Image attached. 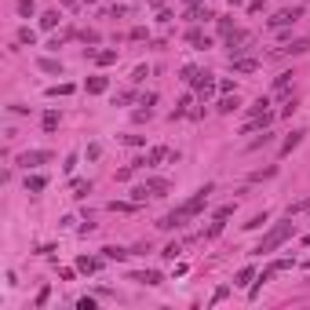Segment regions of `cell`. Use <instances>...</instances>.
Returning <instances> with one entry per match:
<instances>
[{
	"mask_svg": "<svg viewBox=\"0 0 310 310\" xmlns=\"http://www.w3.org/2000/svg\"><path fill=\"white\" fill-rule=\"evenodd\" d=\"M208 194H212V183H204L201 190H197V194L190 197V201H183L175 212H168L164 219L157 223V227H161V230H179V227H186V223H190L194 215H201V212H204V204H208Z\"/></svg>",
	"mask_w": 310,
	"mask_h": 310,
	"instance_id": "obj_1",
	"label": "cell"
},
{
	"mask_svg": "<svg viewBox=\"0 0 310 310\" xmlns=\"http://www.w3.org/2000/svg\"><path fill=\"white\" fill-rule=\"evenodd\" d=\"M288 237H292V223H277V227H270V233L259 241V248H256V252H274V248L285 245Z\"/></svg>",
	"mask_w": 310,
	"mask_h": 310,
	"instance_id": "obj_2",
	"label": "cell"
},
{
	"mask_svg": "<svg viewBox=\"0 0 310 310\" xmlns=\"http://www.w3.org/2000/svg\"><path fill=\"white\" fill-rule=\"evenodd\" d=\"M299 15H303V7H281V11L270 18V30H285V26L299 22Z\"/></svg>",
	"mask_w": 310,
	"mask_h": 310,
	"instance_id": "obj_3",
	"label": "cell"
},
{
	"mask_svg": "<svg viewBox=\"0 0 310 310\" xmlns=\"http://www.w3.org/2000/svg\"><path fill=\"white\" fill-rule=\"evenodd\" d=\"M44 161H51V150H26V154L18 157V164H22V168H37V164H44Z\"/></svg>",
	"mask_w": 310,
	"mask_h": 310,
	"instance_id": "obj_4",
	"label": "cell"
},
{
	"mask_svg": "<svg viewBox=\"0 0 310 310\" xmlns=\"http://www.w3.org/2000/svg\"><path fill=\"white\" fill-rule=\"evenodd\" d=\"M128 281H135V285H161V274L157 270H135Z\"/></svg>",
	"mask_w": 310,
	"mask_h": 310,
	"instance_id": "obj_5",
	"label": "cell"
},
{
	"mask_svg": "<svg viewBox=\"0 0 310 310\" xmlns=\"http://www.w3.org/2000/svg\"><path fill=\"white\" fill-rule=\"evenodd\" d=\"M303 135H307V131H292V135H288L285 143H281V157H288V154H292V150H296L299 143H303Z\"/></svg>",
	"mask_w": 310,
	"mask_h": 310,
	"instance_id": "obj_6",
	"label": "cell"
},
{
	"mask_svg": "<svg viewBox=\"0 0 310 310\" xmlns=\"http://www.w3.org/2000/svg\"><path fill=\"white\" fill-rule=\"evenodd\" d=\"M99 267H102V259H91V256H80V259H77V270H80V274H95Z\"/></svg>",
	"mask_w": 310,
	"mask_h": 310,
	"instance_id": "obj_7",
	"label": "cell"
},
{
	"mask_svg": "<svg viewBox=\"0 0 310 310\" xmlns=\"http://www.w3.org/2000/svg\"><path fill=\"white\" fill-rule=\"evenodd\" d=\"M307 51H310V37H299V40H292L285 48V55H307Z\"/></svg>",
	"mask_w": 310,
	"mask_h": 310,
	"instance_id": "obj_8",
	"label": "cell"
},
{
	"mask_svg": "<svg viewBox=\"0 0 310 310\" xmlns=\"http://www.w3.org/2000/svg\"><path fill=\"white\" fill-rule=\"evenodd\" d=\"M186 40H190L194 48H201V51H204V48H212V40H208V37H204L201 30H190V33H186Z\"/></svg>",
	"mask_w": 310,
	"mask_h": 310,
	"instance_id": "obj_9",
	"label": "cell"
},
{
	"mask_svg": "<svg viewBox=\"0 0 310 310\" xmlns=\"http://www.w3.org/2000/svg\"><path fill=\"white\" fill-rule=\"evenodd\" d=\"M230 62H233V70H237V73H256L259 70L256 59H230Z\"/></svg>",
	"mask_w": 310,
	"mask_h": 310,
	"instance_id": "obj_10",
	"label": "cell"
},
{
	"mask_svg": "<svg viewBox=\"0 0 310 310\" xmlns=\"http://www.w3.org/2000/svg\"><path fill=\"white\" fill-rule=\"evenodd\" d=\"M84 88H88V95H102V91H106V77H91Z\"/></svg>",
	"mask_w": 310,
	"mask_h": 310,
	"instance_id": "obj_11",
	"label": "cell"
},
{
	"mask_svg": "<svg viewBox=\"0 0 310 310\" xmlns=\"http://www.w3.org/2000/svg\"><path fill=\"white\" fill-rule=\"evenodd\" d=\"M91 59H95L99 66H114L117 62V51H91Z\"/></svg>",
	"mask_w": 310,
	"mask_h": 310,
	"instance_id": "obj_12",
	"label": "cell"
},
{
	"mask_svg": "<svg viewBox=\"0 0 310 310\" xmlns=\"http://www.w3.org/2000/svg\"><path fill=\"white\" fill-rule=\"evenodd\" d=\"M44 186H48V179H44V175H30V179H26V190H33V194H40Z\"/></svg>",
	"mask_w": 310,
	"mask_h": 310,
	"instance_id": "obj_13",
	"label": "cell"
},
{
	"mask_svg": "<svg viewBox=\"0 0 310 310\" xmlns=\"http://www.w3.org/2000/svg\"><path fill=\"white\" fill-rule=\"evenodd\" d=\"M59 26V11H44L40 15V30H55Z\"/></svg>",
	"mask_w": 310,
	"mask_h": 310,
	"instance_id": "obj_14",
	"label": "cell"
},
{
	"mask_svg": "<svg viewBox=\"0 0 310 310\" xmlns=\"http://www.w3.org/2000/svg\"><path fill=\"white\" fill-rule=\"evenodd\" d=\"M164 157H172V154H168L164 146H154V150H150V157H146V164H157V161H164Z\"/></svg>",
	"mask_w": 310,
	"mask_h": 310,
	"instance_id": "obj_15",
	"label": "cell"
},
{
	"mask_svg": "<svg viewBox=\"0 0 310 310\" xmlns=\"http://www.w3.org/2000/svg\"><path fill=\"white\" fill-rule=\"evenodd\" d=\"M15 11L22 15V18H30V15L37 11V4H33V0H18V4H15Z\"/></svg>",
	"mask_w": 310,
	"mask_h": 310,
	"instance_id": "obj_16",
	"label": "cell"
},
{
	"mask_svg": "<svg viewBox=\"0 0 310 310\" xmlns=\"http://www.w3.org/2000/svg\"><path fill=\"white\" fill-rule=\"evenodd\" d=\"M237 106H241V102H237V95H227V99L219 102V114H233Z\"/></svg>",
	"mask_w": 310,
	"mask_h": 310,
	"instance_id": "obj_17",
	"label": "cell"
},
{
	"mask_svg": "<svg viewBox=\"0 0 310 310\" xmlns=\"http://www.w3.org/2000/svg\"><path fill=\"white\" fill-rule=\"evenodd\" d=\"M102 252H106V259H114V263H124V259H128V252H124V248H114V245L102 248Z\"/></svg>",
	"mask_w": 310,
	"mask_h": 310,
	"instance_id": "obj_18",
	"label": "cell"
},
{
	"mask_svg": "<svg viewBox=\"0 0 310 310\" xmlns=\"http://www.w3.org/2000/svg\"><path fill=\"white\" fill-rule=\"evenodd\" d=\"M37 66H40L44 73H62V62H55V59H40Z\"/></svg>",
	"mask_w": 310,
	"mask_h": 310,
	"instance_id": "obj_19",
	"label": "cell"
},
{
	"mask_svg": "<svg viewBox=\"0 0 310 310\" xmlns=\"http://www.w3.org/2000/svg\"><path fill=\"white\" fill-rule=\"evenodd\" d=\"M267 106H270V99H256V102L248 106V114H252V117H259V114H267Z\"/></svg>",
	"mask_w": 310,
	"mask_h": 310,
	"instance_id": "obj_20",
	"label": "cell"
},
{
	"mask_svg": "<svg viewBox=\"0 0 310 310\" xmlns=\"http://www.w3.org/2000/svg\"><path fill=\"white\" fill-rule=\"evenodd\" d=\"M252 277H256V270H252V267H245V270H241V274H237V281H233V285H237V288H245V285H248Z\"/></svg>",
	"mask_w": 310,
	"mask_h": 310,
	"instance_id": "obj_21",
	"label": "cell"
},
{
	"mask_svg": "<svg viewBox=\"0 0 310 310\" xmlns=\"http://www.w3.org/2000/svg\"><path fill=\"white\" fill-rule=\"evenodd\" d=\"M150 194H154V190H150V186L143 183V186H135V190H131V201H135V204H139V201H146V197H150Z\"/></svg>",
	"mask_w": 310,
	"mask_h": 310,
	"instance_id": "obj_22",
	"label": "cell"
},
{
	"mask_svg": "<svg viewBox=\"0 0 310 310\" xmlns=\"http://www.w3.org/2000/svg\"><path fill=\"white\" fill-rule=\"evenodd\" d=\"M91 190V183H84V179H73V197H88Z\"/></svg>",
	"mask_w": 310,
	"mask_h": 310,
	"instance_id": "obj_23",
	"label": "cell"
},
{
	"mask_svg": "<svg viewBox=\"0 0 310 310\" xmlns=\"http://www.w3.org/2000/svg\"><path fill=\"white\" fill-rule=\"evenodd\" d=\"M33 40H37V33L30 26H22V30H18V44H33Z\"/></svg>",
	"mask_w": 310,
	"mask_h": 310,
	"instance_id": "obj_24",
	"label": "cell"
},
{
	"mask_svg": "<svg viewBox=\"0 0 310 310\" xmlns=\"http://www.w3.org/2000/svg\"><path fill=\"white\" fill-rule=\"evenodd\" d=\"M263 223H267V212H259V215H252V219L245 223V230H259Z\"/></svg>",
	"mask_w": 310,
	"mask_h": 310,
	"instance_id": "obj_25",
	"label": "cell"
},
{
	"mask_svg": "<svg viewBox=\"0 0 310 310\" xmlns=\"http://www.w3.org/2000/svg\"><path fill=\"white\" fill-rule=\"evenodd\" d=\"M197 77H201V70H197V66H186V70H183V80H186V84H197Z\"/></svg>",
	"mask_w": 310,
	"mask_h": 310,
	"instance_id": "obj_26",
	"label": "cell"
},
{
	"mask_svg": "<svg viewBox=\"0 0 310 310\" xmlns=\"http://www.w3.org/2000/svg\"><path fill=\"white\" fill-rule=\"evenodd\" d=\"M299 212H310V197H307V201H296L292 208H288V219H292V215H299Z\"/></svg>",
	"mask_w": 310,
	"mask_h": 310,
	"instance_id": "obj_27",
	"label": "cell"
},
{
	"mask_svg": "<svg viewBox=\"0 0 310 310\" xmlns=\"http://www.w3.org/2000/svg\"><path fill=\"white\" fill-rule=\"evenodd\" d=\"M73 91V84H55V88H48V95L55 99V95H70Z\"/></svg>",
	"mask_w": 310,
	"mask_h": 310,
	"instance_id": "obj_28",
	"label": "cell"
},
{
	"mask_svg": "<svg viewBox=\"0 0 310 310\" xmlns=\"http://www.w3.org/2000/svg\"><path fill=\"white\" fill-rule=\"evenodd\" d=\"M146 186H150L154 194H164V190H168V179H150Z\"/></svg>",
	"mask_w": 310,
	"mask_h": 310,
	"instance_id": "obj_29",
	"label": "cell"
},
{
	"mask_svg": "<svg viewBox=\"0 0 310 310\" xmlns=\"http://www.w3.org/2000/svg\"><path fill=\"white\" fill-rule=\"evenodd\" d=\"M44 128H48V131L59 128V114H44Z\"/></svg>",
	"mask_w": 310,
	"mask_h": 310,
	"instance_id": "obj_30",
	"label": "cell"
},
{
	"mask_svg": "<svg viewBox=\"0 0 310 310\" xmlns=\"http://www.w3.org/2000/svg\"><path fill=\"white\" fill-rule=\"evenodd\" d=\"M288 80H292V73H281V77L274 80V88H277V91H285V88H288Z\"/></svg>",
	"mask_w": 310,
	"mask_h": 310,
	"instance_id": "obj_31",
	"label": "cell"
},
{
	"mask_svg": "<svg viewBox=\"0 0 310 310\" xmlns=\"http://www.w3.org/2000/svg\"><path fill=\"white\" fill-rule=\"evenodd\" d=\"M99 157H102V146L91 143V146H88V161H99Z\"/></svg>",
	"mask_w": 310,
	"mask_h": 310,
	"instance_id": "obj_32",
	"label": "cell"
},
{
	"mask_svg": "<svg viewBox=\"0 0 310 310\" xmlns=\"http://www.w3.org/2000/svg\"><path fill=\"white\" fill-rule=\"evenodd\" d=\"M77 310H95V299H91V296H84V299H77Z\"/></svg>",
	"mask_w": 310,
	"mask_h": 310,
	"instance_id": "obj_33",
	"label": "cell"
},
{
	"mask_svg": "<svg viewBox=\"0 0 310 310\" xmlns=\"http://www.w3.org/2000/svg\"><path fill=\"white\" fill-rule=\"evenodd\" d=\"M179 252H183V248H179V245H168V248H164V252H161V256H164V259H175V256H179Z\"/></svg>",
	"mask_w": 310,
	"mask_h": 310,
	"instance_id": "obj_34",
	"label": "cell"
},
{
	"mask_svg": "<svg viewBox=\"0 0 310 310\" xmlns=\"http://www.w3.org/2000/svg\"><path fill=\"white\" fill-rule=\"evenodd\" d=\"M227 215H233V204H223V208L215 212V219H227Z\"/></svg>",
	"mask_w": 310,
	"mask_h": 310,
	"instance_id": "obj_35",
	"label": "cell"
},
{
	"mask_svg": "<svg viewBox=\"0 0 310 310\" xmlns=\"http://www.w3.org/2000/svg\"><path fill=\"white\" fill-rule=\"evenodd\" d=\"M62 4H66V7H77V4H80V0H62Z\"/></svg>",
	"mask_w": 310,
	"mask_h": 310,
	"instance_id": "obj_36",
	"label": "cell"
},
{
	"mask_svg": "<svg viewBox=\"0 0 310 310\" xmlns=\"http://www.w3.org/2000/svg\"><path fill=\"white\" fill-rule=\"evenodd\" d=\"M227 4H241V0H227Z\"/></svg>",
	"mask_w": 310,
	"mask_h": 310,
	"instance_id": "obj_37",
	"label": "cell"
},
{
	"mask_svg": "<svg viewBox=\"0 0 310 310\" xmlns=\"http://www.w3.org/2000/svg\"><path fill=\"white\" fill-rule=\"evenodd\" d=\"M84 4H95V0H84Z\"/></svg>",
	"mask_w": 310,
	"mask_h": 310,
	"instance_id": "obj_38",
	"label": "cell"
}]
</instances>
